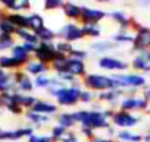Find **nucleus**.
<instances>
[{"mask_svg":"<svg viewBox=\"0 0 150 142\" xmlns=\"http://www.w3.org/2000/svg\"><path fill=\"white\" fill-rule=\"evenodd\" d=\"M63 6H64V1L63 0H45L44 1V9L45 10H60V9H63Z\"/></svg>","mask_w":150,"mask_h":142,"instance_id":"nucleus-39","label":"nucleus"},{"mask_svg":"<svg viewBox=\"0 0 150 142\" xmlns=\"http://www.w3.org/2000/svg\"><path fill=\"white\" fill-rule=\"evenodd\" d=\"M108 16V12L96 9V7H89V6H82V20L80 23H91V25H99L100 22Z\"/></svg>","mask_w":150,"mask_h":142,"instance_id":"nucleus-8","label":"nucleus"},{"mask_svg":"<svg viewBox=\"0 0 150 142\" xmlns=\"http://www.w3.org/2000/svg\"><path fill=\"white\" fill-rule=\"evenodd\" d=\"M67 62H69V57H64V55H57L55 59L50 64V70L54 71V74H58V73H66L67 71Z\"/></svg>","mask_w":150,"mask_h":142,"instance_id":"nucleus-30","label":"nucleus"},{"mask_svg":"<svg viewBox=\"0 0 150 142\" xmlns=\"http://www.w3.org/2000/svg\"><path fill=\"white\" fill-rule=\"evenodd\" d=\"M67 73H70L73 77L82 80V78L88 74L86 62H85V61H80V59L69 58V62H67Z\"/></svg>","mask_w":150,"mask_h":142,"instance_id":"nucleus-17","label":"nucleus"},{"mask_svg":"<svg viewBox=\"0 0 150 142\" xmlns=\"http://www.w3.org/2000/svg\"><path fill=\"white\" fill-rule=\"evenodd\" d=\"M111 41H112V42H115L118 47H120L121 44H124V45H127V44L133 45V42H134V34H133L131 31L118 29V32L112 35Z\"/></svg>","mask_w":150,"mask_h":142,"instance_id":"nucleus-24","label":"nucleus"},{"mask_svg":"<svg viewBox=\"0 0 150 142\" xmlns=\"http://www.w3.org/2000/svg\"><path fill=\"white\" fill-rule=\"evenodd\" d=\"M32 112L35 113H40V115H44V116H54V115H58V106L57 103H52L50 100H42V99H38L37 103L34 104V107L31 109Z\"/></svg>","mask_w":150,"mask_h":142,"instance_id":"nucleus-14","label":"nucleus"},{"mask_svg":"<svg viewBox=\"0 0 150 142\" xmlns=\"http://www.w3.org/2000/svg\"><path fill=\"white\" fill-rule=\"evenodd\" d=\"M57 55L58 54L55 51L54 42H40V45L37 47V51L34 52L32 58H35V59H38V61L50 65L51 62L55 59Z\"/></svg>","mask_w":150,"mask_h":142,"instance_id":"nucleus-7","label":"nucleus"},{"mask_svg":"<svg viewBox=\"0 0 150 142\" xmlns=\"http://www.w3.org/2000/svg\"><path fill=\"white\" fill-rule=\"evenodd\" d=\"M66 87H67V86H66L64 83H61V81L54 76V77L51 78V84H50V87L47 89V92H48V94H50L51 97L55 99V97L58 96V93H60L63 89H66Z\"/></svg>","mask_w":150,"mask_h":142,"instance_id":"nucleus-34","label":"nucleus"},{"mask_svg":"<svg viewBox=\"0 0 150 142\" xmlns=\"http://www.w3.org/2000/svg\"><path fill=\"white\" fill-rule=\"evenodd\" d=\"M28 142H54V139L50 135H41V134H34L31 138H28Z\"/></svg>","mask_w":150,"mask_h":142,"instance_id":"nucleus-42","label":"nucleus"},{"mask_svg":"<svg viewBox=\"0 0 150 142\" xmlns=\"http://www.w3.org/2000/svg\"><path fill=\"white\" fill-rule=\"evenodd\" d=\"M60 142H80L77 138V134L74 131H67L64 134V136L60 139Z\"/></svg>","mask_w":150,"mask_h":142,"instance_id":"nucleus-43","label":"nucleus"},{"mask_svg":"<svg viewBox=\"0 0 150 142\" xmlns=\"http://www.w3.org/2000/svg\"><path fill=\"white\" fill-rule=\"evenodd\" d=\"M16 31H18V29H16V26L9 20L7 13L3 12V10L0 9V34H1V35H10V36H15Z\"/></svg>","mask_w":150,"mask_h":142,"instance_id":"nucleus-23","label":"nucleus"},{"mask_svg":"<svg viewBox=\"0 0 150 142\" xmlns=\"http://www.w3.org/2000/svg\"><path fill=\"white\" fill-rule=\"evenodd\" d=\"M66 132H67L66 128H63V126H60V125H54L50 131V136L54 139V142H60V139L64 136Z\"/></svg>","mask_w":150,"mask_h":142,"instance_id":"nucleus-37","label":"nucleus"},{"mask_svg":"<svg viewBox=\"0 0 150 142\" xmlns=\"http://www.w3.org/2000/svg\"><path fill=\"white\" fill-rule=\"evenodd\" d=\"M82 84L76 86H67L63 89L58 96L55 97V103L58 107H74L80 103V93H82Z\"/></svg>","mask_w":150,"mask_h":142,"instance_id":"nucleus-2","label":"nucleus"},{"mask_svg":"<svg viewBox=\"0 0 150 142\" xmlns=\"http://www.w3.org/2000/svg\"><path fill=\"white\" fill-rule=\"evenodd\" d=\"M28 19H29V29L32 32H37V31H40L45 26V19L41 13L32 12V13L28 15Z\"/></svg>","mask_w":150,"mask_h":142,"instance_id":"nucleus-29","label":"nucleus"},{"mask_svg":"<svg viewBox=\"0 0 150 142\" xmlns=\"http://www.w3.org/2000/svg\"><path fill=\"white\" fill-rule=\"evenodd\" d=\"M13 93H0V109H4L12 115H23L25 110L15 101Z\"/></svg>","mask_w":150,"mask_h":142,"instance_id":"nucleus-13","label":"nucleus"},{"mask_svg":"<svg viewBox=\"0 0 150 142\" xmlns=\"http://www.w3.org/2000/svg\"><path fill=\"white\" fill-rule=\"evenodd\" d=\"M0 68L7 73H15L23 70V65L19 61H16L12 55H0Z\"/></svg>","mask_w":150,"mask_h":142,"instance_id":"nucleus-18","label":"nucleus"},{"mask_svg":"<svg viewBox=\"0 0 150 142\" xmlns=\"http://www.w3.org/2000/svg\"><path fill=\"white\" fill-rule=\"evenodd\" d=\"M23 71H25L26 74H29V76L37 77V76H42V74H48L51 70H50V65H48V64H44V62H41V61L32 58L31 61H28V62L25 64Z\"/></svg>","mask_w":150,"mask_h":142,"instance_id":"nucleus-15","label":"nucleus"},{"mask_svg":"<svg viewBox=\"0 0 150 142\" xmlns=\"http://www.w3.org/2000/svg\"><path fill=\"white\" fill-rule=\"evenodd\" d=\"M98 67L105 71H117L118 74L122 71H127L130 68V64L127 61H122L120 58L111 57V55H102L98 59Z\"/></svg>","mask_w":150,"mask_h":142,"instance_id":"nucleus-6","label":"nucleus"},{"mask_svg":"<svg viewBox=\"0 0 150 142\" xmlns=\"http://www.w3.org/2000/svg\"><path fill=\"white\" fill-rule=\"evenodd\" d=\"M61 10L70 22L80 23V20H82V6L80 4H77L74 1H64V6Z\"/></svg>","mask_w":150,"mask_h":142,"instance_id":"nucleus-16","label":"nucleus"},{"mask_svg":"<svg viewBox=\"0 0 150 142\" xmlns=\"http://www.w3.org/2000/svg\"><path fill=\"white\" fill-rule=\"evenodd\" d=\"M139 122H140L139 116H136L134 113H130V112L120 110V109L114 110V115L111 118V125L120 131H130L131 128L137 126Z\"/></svg>","mask_w":150,"mask_h":142,"instance_id":"nucleus-3","label":"nucleus"},{"mask_svg":"<svg viewBox=\"0 0 150 142\" xmlns=\"http://www.w3.org/2000/svg\"><path fill=\"white\" fill-rule=\"evenodd\" d=\"M54 47H55L57 54H60V55H64V57H70L71 51L74 49L73 44H70V42H66V41H63V39H58V41H55V42H54Z\"/></svg>","mask_w":150,"mask_h":142,"instance_id":"nucleus-33","label":"nucleus"},{"mask_svg":"<svg viewBox=\"0 0 150 142\" xmlns=\"http://www.w3.org/2000/svg\"><path fill=\"white\" fill-rule=\"evenodd\" d=\"M7 17L9 20L16 26V29H29V19H28V15L25 13H7Z\"/></svg>","mask_w":150,"mask_h":142,"instance_id":"nucleus-26","label":"nucleus"},{"mask_svg":"<svg viewBox=\"0 0 150 142\" xmlns=\"http://www.w3.org/2000/svg\"><path fill=\"white\" fill-rule=\"evenodd\" d=\"M115 142H118V141H115Z\"/></svg>","mask_w":150,"mask_h":142,"instance_id":"nucleus-50","label":"nucleus"},{"mask_svg":"<svg viewBox=\"0 0 150 142\" xmlns=\"http://www.w3.org/2000/svg\"><path fill=\"white\" fill-rule=\"evenodd\" d=\"M15 76V83H16V90L19 93H23V94H31L35 89V84H34V78H31L29 74H26L23 70H19V71H15L13 73Z\"/></svg>","mask_w":150,"mask_h":142,"instance_id":"nucleus-10","label":"nucleus"},{"mask_svg":"<svg viewBox=\"0 0 150 142\" xmlns=\"http://www.w3.org/2000/svg\"><path fill=\"white\" fill-rule=\"evenodd\" d=\"M130 67H131L136 73H140V74L150 73V49L136 52V55H134L133 59H131Z\"/></svg>","mask_w":150,"mask_h":142,"instance_id":"nucleus-12","label":"nucleus"},{"mask_svg":"<svg viewBox=\"0 0 150 142\" xmlns=\"http://www.w3.org/2000/svg\"><path fill=\"white\" fill-rule=\"evenodd\" d=\"M34 34L38 36L40 42H55V38H57V32H54L47 25L42 29H40V31H37Z\"/></svg>","mask_w":150,"mask_h":142,"instance_id":"nucleus-31","label":"nucleus"},{"mask_svg":"<svg viewBox=\"0 0 150 142\" xmlns=\"http://www.w3.org/2000/svg\"><path fill=\"white\" fill-rule=\"evenodd\" d=\"M13 99L15 101L22 107V109H26V110H31L34 107V104L37 103V97L32 94H23V93H19V92H15L13 93Z\"/></svg>","mask_w":150,"mask_h":142,"instance_id":"nucleus-21","label":"nucleus"},{"mask_svg":"<svg viewBox=\"0 0 150 142\" xmlns=\"http://www.w3.org/2000/svg\"><path fill=\"white\" fill-rule=\"evenodd\" d=\"M118 142H143V135L131 131H117L115 135Z\"/></svg>","mask_w":150,"mask_h":142,"instance_id":"nucleus-27","label":"nucleus"},{"mask_svg":"<svg viewBox=\"0 0 150 142\" xmlns=\"http://www.w3.org/2000/svg\"><path fill=\"white\" fill-rule=\"evenodd\" d=\"M57 125L66 128L67 131H73V128L77 125V122L73 116V112H60L57 115Z\"/></svg>","mask_w":150,"mask_h":142,"instance_id":"nucleus-22","label":"nucleus"},{"mask_svg":"<svg viewBox=\"0 0 150 142\" xmlns=\"http://www.w3.org/2000/svg\"><path fill=\"white\" fill-rule=\"evenodd\" d=\"M32 3L29 1V0H19V1H16V13H23V12H26V10H29L32 6H31Z\"/></svg>","mask_w":150,"mask_h":142,"instance_id":"nucleus-41","label":"nucleus"},{"mask_svg":"<svg viewBox=\"0 0 150 142\" xmlns=\"http://www.w3.org/2000/svg\"><path fill=\"white\" fill-rule=\"evenodd\" d=\"M51 78L48 74H42V76H37L34 77V84L37 89H48L51 84Z\"/></svg>","mask_w":150,"mask_h":142,"instance_id":"nucleus-36","label":"nucleus"},{"mask_svg":"<svg viewBox=\"0 0 150 142\" xmlns=\"http://www.w3.org/2000/svg\"><path fill=\"white\" fill-rule=\"evenodd\" d=\"M89 48L98 54H105V52H109V51H114L117 49L118 45L112 41H96V42H92Z\"/></svg>","mask_w":150,"mask_h":142,"instance_id":"nucleus-28","label":"nucleus"},{"mask_svg":"<svg viewBox=\"0 0 150 142\" xmlns=\"http://www.w3.org/2000/svg\"><path fill=\"white\" fill-rule=\"evenodd\" d=\"M88 142H115L112 138H105V136H95V138H92L91 141H88Z\"/></svg>","mask_w":150,"mask_h":142,"instance_id":"nucleus-45","label":"nucleus"},{"mask_svg":"<svg viewBox=\"0 0 150 142\" xmlns=\"http://www.w3.org/2000/svg\"><path fill=\"white\" fill-rule=\"evenodd\" d=\"M146 112H147V113H149V115H150V107H149V109H147V110H146Z\"/></svg>","mask_w":150,"mask_h":142,"instance_id":"nucleus-49","label":"nucleus"},{"mask_svg":"<svg viewBox=\"0 0 150 142\" xmlns=\"http://www.w3.org/2000/svg\"><path fill=\"white\" fill-rule=\"evenodd\" d=\"M15 38H19L22 41V44H31V45H40V39L38 36L31 31V29H18L15 34Z\"/></svg>","mask_w":150,"mask_h":142,"instance_id":"nucleus-25","label":"nucleus"},{"mask_svg":"<svg viewBox=\"0 0 150 142\" xmlns=\"http://www.w3.org/2000/svg\"><path fill=\"white\" fill-rule=\"evenodd\" d=\"M80 132H82V135H83L88 141H91L92 138H95V136H96L95 131H93V129H91V128H80Z\"/></svg>","mask_w":150,"mask_h":142,"instance_id":"nucleus-44","label":"nucleus"},{"mask_svg":"<svg viewBox=\"0 0 150 142\" xmlns=\"http://www.w3.org/2000/svg\"><path fill=\"white\" fill-rule=\"evenodd\" d=\"M16 45L15 42V36H10V35H1L0 34V52L1 51H6V49H12V48Z\"/></svg>","mask_w":150,"mask_h":142,"instance_id":"nucleus-35","label":"nucleus"},{"mask_svg":"<svg viewBox=\"0 0 150 142\" xmlns=\"http://www.w3.org/2000/svg\"><path fill=\"white\" fill-rule=\"evenodd\" d=\"M25 118L37 128V129H40V128H42V126H47V125H50L51 122V118L50 116H44V115H40V113H35V112H32V110H25Z\"/></svg>","mask_w":150,"mask_h":142,"instance_id":"nucleus-19","label":"nucleus"},{"mask_svg":"<svg viewBox=\"0 0 150 142\" xmlns=\"http://www.w3.org/2000/svg\"><path fill=\"white\" fill-rule=\"evenodd\" d=\"M35 134V128L32 126H25L13 131H3L0 129V142L3 141H19L22 138H31Z\"/></svg>","mask_w":150,"mask_h":142,"instance_id":"nucleus-11","label":"nucleus"},{"mask_svg":"<svg viewBox=\"0 0 150 142\" xmlns=\"http://www.w3.org/2000/svg\"><path fill=\"white\" fill-rule=\"evenodd\" d=\"M150 107V101L140 94H125L120 101V110L133 113L134 110L146 112Z\"/></svg>","mask_w":150,"mask_h":142,"instance_id":"nucleus-4","label":"nucleus"},{"mask_svg":"<svg viewBox=\"0 0 150 142\" xmlns=\"http://www.w3.org/2000/svg\"><path fill=\"white\" fill-rule=\"evenodd\" d=\"M89 57V52L86 49H80V48H74L70 54L69 58H74V59H80V61H86V58Z\"/></svg>","mask_w":150,"mask_h":142,"instance_id":"nucleus-40","label":"nucleus"},{"mask_svg":"<svg viewBox=\"0 0 150 142\" xmlns=\"http://www.w3.org/2000/svg\"><path fill=\"white\" fill-rule=\"evenodd\" d=\"M10 55H12L16 61H19L23 67H25V64H26L28 61H31V59H32V55L25 49L23 44H16L15 47L10 49Z\"/></svg>","mask_w":150,"mask_h":142,"instance_id":"nucleus-20","label":"nucleus"},{"mask_svg":"<svg viewBox=\"0 0 150 142\" xmlns=\"http://www.w3.org/2000/svg\"><path fill=\"white\" fill-rule=\"evenodd\" d=\"M142 96L144 97V99H147L150 101V86H146L143 90H142Z\"/></svg>","mask_w":150,"mask_h":142,"instance_id":"nucleus-46","label":"nucleus"},{"mask_svg":"<svg viewBox=\"0 0 150 142\" xmlns=\"http://www.w3.org/2000/svg\"><path fill=\"white\" fill-rule=\"evenodd\" d=\"M131 49L134 52H140V51H147V49H150V28H147V26H140L134 32V42L131 45Z\"/></svg>","mask_w":150,"mask_h":142,"instance_id":"nucleus-9","label":"nucleus"},{"mask_svg":"<svg viewBox=\"0 0 150 142\" xmlns=\"http://www.w3.org/2000/svg\"><path fill=\"white\" fill-rule=\"evenodd\" d=\"M143 142H150V132H147L146 135H143Z\"/></svg>","mask_w":150,"mask_h":142,"instance_id":"nucleus-47","label":"nucleus"},{"mask_svg":"<svg viewBox=\"0 0 150 142\" xmlns=\"http://www.w3.org/2000/svg\"><path fill=\"white\" fill-rule=\"evenodd\" d=\"M57 38L66 41V42H79L82 39H85V34H83V28L80 23L77 22H67L66 25H63V28L57 32Z\"/></svg>","mask_w":150,"mask_h":142,"instance_id":"nucleus-5","label":"nucleus"},{"mask_svg":"<svg viewBox=\"0 0 150 142\" xmlns=\"http://www.w3.org/2000/svg\"><path fill=\"white\" fill-rule=\"evenodd\" d=\"M82 87L86 90H91L96 94L108 92V90H115L111 76H105V74H99V73H88L82 78Z\"/></svg>","mask_w":150,"mask_h":142,"instance_id":"nucleus-1","label":"nucleus"},{"mask_svg":"<svg viewBox=\"0 0 150 142\" xmlns=\"http://www.w3.org/2000/svg\"><path fill=\"white\" fill-rule=\"evenodd\" d=\"M82 25V23H80ZM83 28V34H85V38H99L102 31H100V26L99 25H91V23H83L82 25Z\"/></svg>","mask_w":150,"mask_h":142,"instance_id":"nucleus-32","label":"nucleus"},{"mask_svg":"<svg viewBox=\"0 0 150 142\" xmlns=\"http://www.w3.org/2000/svg\"><path fill=\"white\" fill-rule=\"evenodd\" d=\"M98 99V94L91 92V90H86V89H82V93H80V103H92Z\"/></svg>","mask_w":150,"mask_h":142,"instance_id":"nucleus-38","label":"nucleus"},{"mask_svg":"<svg viewBox=\"0 0 150 142\" xmlns=\"http://www.w3.org/2000/svg\"><path fill=\"white\" fill-rule=\"evenodd\" d=\"M6 74H7V71H4V70L0 68V80H3V78L6 77Z\"/></svg>","mask_w":150,"mask_h":142,"instance_id":"nucleus-48","label":"nucleus"}]
</instances>
